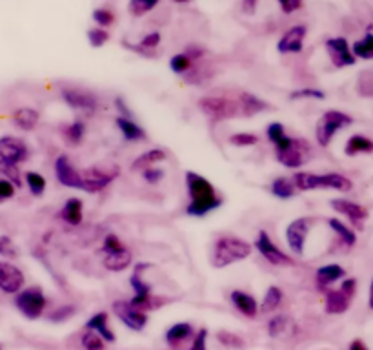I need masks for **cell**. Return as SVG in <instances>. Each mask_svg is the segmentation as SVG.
I'll use <instances>...</instances> for the list:
<instances>
[{
	"mask_svg": "<svg viewBox=\"0 0 373 350\" xmlns=\"http://www.w3.org/2000/svg\"><path fill=\"white\" fill-rule=\"evenodd\" d=\"M186 190L189 196V203L186 206L188 216L204 217L222 205V197L215 190V186L197 172H186Z\"/></svg>",
	"mask_w": 373,
	"mask_h": 350,
	"instance_id": "6da1fadb",
	"label": "cell"
},
{
	"mask_svg": "<svg viewBox=\"0 0 373 350\" xmlns=\"http://www.w3.org/2000/svg\"><path fill=\"white\" fill-rule=\"evenodd\" d=\"M251 250H253V247L244 239L237 236H222L215 241L211 262H213L215 268H226L250 258Z\"/></svg>",
	"mask_w": 373,
	"mask_h": 350,
	"instance_id": "7a4b0ae2",
	"label": "cell"
},
{
	"mask_svg": "<svg viewBox=\"0 0 373 350\" xmlns=\"http://www.w3.org/2000/svg\"><path fill=\"white\" fill-rule=\"evenodd\" d=\"M297 190L310 192L317 188H326V190L350 192L353 188V183L348 179L346 175L330 172V174H312V172H297L293 175Z\"/></svg>",
	"mask_w": 373,
	"mask_h": 350,
	"instance_id": "3957f363",
	"label": "cell"
},
{
	"mask_svg": "<svg viewBox=\"0 0 373 350\" xmlns=\"http://www.w3.org/2000/svg\"><path fill=\"white\" fill-rule=\"evenodd\" d=\"M352 123V115L344 114L341 110H328V112H324L321 121L317 123V128H315V137H317L319 146L328 148L333 137L337 135L339 130L348 128Z\"/></svg>",
	"mask_w": 373,
	"mask_h": 350,
	"instance_id": "277c9868",
	"label": "cell"
},
{
	"mask_svg": "<svg viewBox=\"0 0 373 350\" xmlns=\"http://www.w3.org/2000/svg\"><path fill=\"white\" fill-rule=\"evenodd\" d=\"M199 108L213 121H226V119L240 117L239 101H231L220 95H208L199 101Z\"/></svg>",
	"mask_w": 373,
	"mask_h": 350,
	"instance_id": "5b68a950",
	"label": "cell"
},
{
	"mask_svg": "<svg viewBox=\"0 0 373 350\" xmlns=\"http://www.w3.org/2000/svg\"><path fill=\"white\" fill-rule=\"evenodd\" d=\"M15 305L28 320H39L46 310L47 299L39 287H31L17 294Z\"/></svg>",
	"mask_w": 373,
	"mask_h": 350,
	"instance_id": "8992f818",
	"label": "cell"
},
{
	"mask_svg": "<svg viewBox=\"0 0 373 350\" xmlns=\"http://www.w3.org/2000/svg\"><path fill=\"white\" fill-rule=\"evenodd\" d=\"M253 247H255L257 252L261 254L262 258L266 259L270 265H273V267H295L297 265L295 259L290 258L286 252H282L281 248L271 241L270 234H268L266 230H261V232L257 234L255 245H253Z\"/></svg>",
	"mask_w": 373,
	"mask_h": 350,
	"instance_id": "52a82bcc",
	"label": "cell"
},
{
	"mask_svg": "<svg viewBox=\"0 0 373 350\" xmlns=\"http://www.w3.org/2000/svg\"><path fill=\"white\" fill-rule=\"evenodd\" d=\"M61 97L70 108L84 112V114H93V112H97L98 108L97 95L89 92V90H84V88H61Z\"/></svg>",
	"mask_w": 373,
	"mask_h": 350,
	"instance_id": "ba28073f",
	"label": "cell"
},
{
	"mask_svg": "<svg viewBox=\"0 0 373 350\" xmlns=\"http://www.w3.org/2000/svg\"><path fill=\"white\" fill-rule=\"evenodd\" d=\"M118 177V168H100V166H92L82 172V190L87 194H97L111 185L113 181Z\"/></svg>",
	"mask_w": 373,
	"mask_h": 350,
	"instance_id": "9c48e42d",
	"label": "cell"
},
{
	"mask_svg": "<svg viewBox=\"0 0 373 350\" xmlns=\"http://www.w3.org/2000/svg\"><path fill=\"white\" fill-rule=\"evenodd\" d=\"M313 225H315V219H313V217H297V219H293V221L288 225L286 243L288 248H290L293 254H297V256L304 254V250H306L308 234H310Z\"/></svg>",
	"mask_w": 373,
	"mask_h": 350,
	"instance_id": "30bf717a",
	"label": "cell"
},
{
	"mask_svg": "<svg viewBox=\"0 0 373 350\" xmlns=\"http://www.w3.org/2000/svg\"><path fill=\"white\" fill-rule=\"evenodd\" d=\"M113 312L118 318V321H122L124 327H128L129 330H135V332H140L148 325V314L135 309L134 305L129 301H124V299L113 303Z\"/></svg>",
	"mask_w": 373,
	"mask_h": 350,
	"instance_id": "8fae6325",
	"label": "cell"
},
{
	"mask_svg": "<svg viewBox=\"0 0 373 350\" xmlns=\"http://www.w3.org/2000/svg\"><path fill=\"white\" fill-rule=\"evenodd\" d=\"M310 143L306 139H293L288 148L275 150V159L286 168H301L306 163V154H310Z\"/></svg>",
	"mask_w": 373,
	"mask_h": 350,
	"instance_id": "7c38bea8",
	"label": "cell"
},
{
	"mask_svg": "<svg viewBox=\"0 0 373 350\" xmlns=\"http://www.w3.org/2000/svg\"><path fill=\"white\" fill-rule=\"evenodd\" d=\"M326 52L330 55V61L335 68L353 66L357 62V57L353 55L352 48L348 44L344 37H333L326 41Z\"/></svg>",
	"mask_w": 373,
	"mask_h": 350,
	"instance_id": "4fadbf2b",
	"label": "cell"
},
{
	"mask_svg": "<svg viewBox=\"0 0 373 350\" xmlns=\"http://www.w3.org/2000/svg\"><path fill=\"white\" fill-rule=\"evenodd\" d=\"M28 159L26 143L19 137H2L0 139V161L6 165H21Z\"/></svg>",
	"mask_w": 373,
	"mask_h": 350,
	"instance_id": "5bb4252c",
	"label": "cell"
},
{
	"mask_svg": "<svg viewBox=\"0 0 373 350\" xmlns=\"http://www.w3.org/2000/svg\"><path fill=\"white\" fill-rule=\"evenodd\" d=\"M330 205H332V208L337 212V214L346 216L348 219H350V223H352L353 227L357 228V230H363L364 221L370 217L368 208L363 205H359V203H355V201H348V199H333Z\"/></svg>",
	"mask_w": 373,
	"mask_h": 350,
	"instance_id": "9a60e30c",
	"label": "cell"
},
{
	"mask_svg": "<svg viewBox=\"0 0 373 350\" xmlns=\"http://www.w3.org/2000/svg\"><path fill=\"white\" fill-rule=\"evenodd\" d=\"M55 175L58 183L66 188H78L82 190V172L72 165L66 155H58L55 161Z\"/></svg>",
	"mask_w": 373,
	"mask_h": 350,
	"instance_id": "2e32d148",
	"label": "cell"
},
{
	"mask_svg": "<svg viewBox=\"0 0 373 350\" xmlns=\"http://www.w3.org/2000/svg\"><path fill=\"white\" fill-rule=\"evenodd\" d=\"M24 287V274L11 262L0 261V290L6 294H19Z\"/></svg>",
	"mask_w": 373,
	"mask_h": 350,
	"instance_id": "e0dca14e",
	"label": "cell"
},
{
	"mask_svg": "<svg viewBox=\"0 0 373 350\" xmlns=\"http://www.w3.org/2000/svg\"><path fill=\"white\" fill-rule=\"evenodd\" d=\"M308 28L306 26H293L284 33L277 42V50L282 55L288 53H299L304 48V41H306Z\"/></svg>",
	"mask_w": 373,
	"mask_h": 350,
	"instance_id": "ac0fdd59",
	"label": "cell"
},
{
	"mask_svg": "<svg viewBox=\"0 0 373 350\" xmlns=\"http://www.w3.org/2000/svg\"><path fill=\"white\" fill-rule=\"evenodd\" d=\"M344 278H346V270L337 262H330V265H324V267L319 268L317 274H315V283H317V289L324 292L333 283L343 281Z\"/></svg>",
	"mask_w": 373,
	"mask_h": 350,
	"instance_id": "d6986e66",
	"label": "cell"
},
{
	"mask_svg": "<svg viewBox=\"0 0 373 350\" xmlns=\"http://www.w3.org/2000/svg\"><path fill=\"white\" fill-rule=\"evenodd\" d=\"M297 334V325L290 316L279 314L273 316L268 321V336L273 340H284V338H292Z\"/></svg>",
	"mask_w": 373,
	"mask_h": 350,
	"instance_id": "ffe728a7",
	"label": "cell"
},
{
	"mask_svg": "<svg viewBox=\"0 0 373 350\" xmlns=\"http://www.w3.org/2000/svg\"><path fill=\"white\" fill-rule=\"evenodd\" d=\"M352 305V299L341 289H328L324 290V310L330 316H339L348 312Z\"/></svg>",
	"mask_w": 373,
	"mask_h": 350,
	"instance_id": "44dd1931",
	"label": "cell"
},
{
	"mask_svg": "<svg viewBox=\"0 0 373 350\" xmlns=\"http://www.w3.org/2000/svg\"><path fill=\"white\" fill-rule=\"evenodd\" d=\"M230 301L231 305L239 310L240 314L246 316V318H250V320H255L257 314H259V303H257V299L251 296V294L244 292V290H233L230 294Z\"/></svg>",
	"mask_w": 373,
	"mask_h": 350,
	"instance_id": "7402d4cb",
	"label": "cell"
},
{
	"mask_svg": "<svg viewBox=\"0 0 373 350\" xmlns=\"http://www.w3.org/2000/svg\"><path fill=\"white\" fill-rule=\"evenodd\" d=\"M239 106H240V117H253L257 114L268 112L271 108L270 103H266L264 99L257 97L253 93L242 92L239 95Z\"/></svg>",
	"mask_w": 373,
	"mask_h": 350,
	"instance_id": "603a6c76",
	"label": "cell"
},
{
	"mask_svg": "<svg viewBox=\"0 0 373 350\" xmlns=\"http://www.w3.org/2000/svg\"><path fill=\"white\" fill-rule=\"evenodd\" d=\"M195 330L193 325L188 323V321H182V323L171 325L168 330H166V343L169 347H180L182 343H186L188 340H193Z\"/></svg>",
	"mask_w": 373,
	"mask_h": 350,
	"instance_id": "cb8c5ba5",
	"label": "cell"
},
{
	"mask_svg": "<svg viewBox=\"0 0 373 350\" xmlns=\"http://www.w3.org/2000/svg\"><path fill=\"white\" fill-rule=\"evenodd\" d=\"M86 329L97 332L106 343H113L115 341V332L109 329V314L100 310L97 314H93L89 320L86 321Z\"/></svg>",
	"mask_w": 373,
	"mask_h": 350,
	"instance_id": "d4e9b609",
	"label": "cell"
},
{
	"mask_svg": "<svg viewBox=\"0 0 373 350\" xmlns=\"http://www.w3.org/2000/svg\"><path fill=\"white\" fill-rule=\"evenodd\" d=\"M61 216L67 225L78 227L82 223V219H84V203H82V199H78V197L67 199L66 205L62 206Z\"/></svg>",
	"mask_w": 373,
	"mask_h": 350,
	"instance_id": "484cf974",
	"label": "cell"
},
{
	"mask_svg": "<svg viewBox=\"0 0 373 350\" xmlns=\"http://www.w3.org/2000/svg\"><path fill=\"white\" fill-rule=\"evenodd\" d=\"M103 267L109 272H124L131 267V252L128 248H124L120 252L107 254L103 259Z\"/></svg>",
	"mask_w": 373,
	"mask_h": 350,
	"instance_id": "4316f807",
	"label": "cell"
},
{
	"mask_svg": "<svg viewBox=\"0 0 373 350\" xmlns=\"http://www.w3.org/2000/svg\"><path fill=\"white\" fill-rule=\"evenodd\" d=\"M168 154H166V150L162 148H153L148 150V152H144L134 161V165H131V170L135 172H142L146 168H151V166L159 165L162 161H166Z\"/></svg>",
	"mask_w": 373,
	"mask_h": 350,
	"instance_id": "83f0119b",
	"label": "cell"
},
{
	"mask_svg": "<svg viewBox=\"0 0 373 350\" xmlns=\"http://www.w3.org/2000/svg\"><path fill=\"white\" fill-rule=\"evenodd\" d=\"M115 124L117 128L120 130V134L126 141H131V143H137V141L146 139V132L144 128H140L134 119H126V117H117L115 119Z\"/></svg>",
	"mask_w": 373,
	"mask_h": 350,
	"instance_id": "f1b7e54d",
	"label": "cell"
},
{
	"mask_svg": "<svg viewBox=\"0 0 373 350\" xmlns=\"http://www.w3.org/2000/svg\"><path fill=\"white\" fill-rule=\"evenodd\" d=\"M344 154L348 157H355L359 154H373V141L366 135H352L350 139L346 141V146H344Z\"/></svg>",
	"mask_w": 373,
	"mask_h": 350,
	"instance_id": "f546056e",
	"label": "cell"
},
{
	"mask_svg": "<svg viewBox=\"0 0 373 350\" xmlns=\"http://www.w3.org/2000/svg\"><path fill=\"white\" fill-rule=\"evenodd\" d=\"M326 223H328V227H330L333 230V234H335V236H337L339 239H341V243H343L344 247L352 248V247H355V245H357V234L353 232L352 228L348 227V225H344V223L341 221V219L330 217V219H328Z\"/></svg>",
	"mask_w": 373,
	"mask_h": 350,
	"instance_id": "4dcf8cb0",
	"label": "cell"
},
{
	"mask_svg": "<svg viewBox=\"0 0 373 350\" xmlns=\"http://www.w3.org/2000/svg\"><path fill=\"white\" fill-rule=\"evenodd\" d=\"M149 267H151L149 262H138V265H135L134 274H131V278H129V287L134 289L135 296H149V294H153L151 292V287H149V285L144 281L142 276H140V272Z\"/></svg>",
	"mask_w": 373,
	"mask_h": 350,
	"instance_id": "1f68e13d",
	"label": "cell"
},
{
	"mask_svg": "<svg viewBox=\"0 0 373 350\" xmlns=\"http://www.w3.org/2000/svg\"><path fill=\"white\" fill-rule=\"evenodd\" d=\"M129 303L134 305L135 309H138L140 312H151V310L162 309V305L168 303V299L166 298H157L153 294H149V296H134V298L129 299Z\"/></svg>",
	"mask_w": 373,
	"mask_h": 350,
	"instance_id": "d6a6232c",
	"label": "cell"
},
{
	"mask_svg": "<svg viewBox=\"0 0 373 350\" xmlns=\"http://www.w3.org/2000/svg\"><path fill=\"white\" fill-rule=\"evenodd\" d=\"M39 119H41V115L33 108H21L13 114L15 124L21 130H24V132H31V130L35 128L36 124H39Z\"/></svg>",
	"mask_w": 373,
	"mask_h": 350,
	"instance_id": "836d02e7",
	"label": "cell"
},
{
	"mask_svg": "<svg viewBox=\"0 0 373 350\" xmlns=\"http://www.w3.org/2000/svg\"><path fill=\"white\" fill-rule=\"evenodd\" d=\"M271 194L279 199H292L297 194V186L293 183V179H288V177H277L273 179L270 186Z\"/></svg>",
	"mask_w": 373,
	"mask_h": 350,
	"instance_id": "e575fe53",
	"label": "cell"
},
{
	"mask_svg": "<svg viewBox=\"0 0 373 350\" xmlns=\"http://www.w3.org/2000/svg\"><path fill=\"white\" fill-rule=\"evenodd\" d=\"M282 299H284L282 289H279L275 285H271L270 289L266 290V294H264V299H262L261 303V312H273V310L281 307Z\"/></svg>",
	"mask_w": 373,
	"mask_h": 350,
	"instance_id": "d590c367",
	"label": "cell"
},
{
	"mask_svg": "<svg viewBox=\"0 0 373 350\" xmlns=\"http://www.w3.org/2000/svg\"><path fill=\"white\" fill-rule=\"evenodd\" d=\"M64 137L72 146H78L84 141V135H86V124L82 123L81 119L77 121H73L72 124H67L66 128H64Z\"/></svg>",
	"mask_w": 373,
	"mask_h": 350,
	"instance_id": "8d00e7d4",
	"label": "cell"
},
{
	"mask_svg": "<svg viewBox=\"0 0 373 350\" xmlns=\"http://www.w3.org/2000/svg\"><path fill=\"white\" fill-rule=\"evenodd\" d=\"M353 55L363 61H372L373 59V33H366L363 39H359L352 46Z\"/></svg>",
	"mask_w": 373,
	"mask_h": 350,
	"instance_id": "74e56055",
	"label": "cell"
},
{
	"mask_svg": "<svg viewBox=\"0 0 373 350\" xmlns=\"http://www.w3.org/2000/svg\"><path fill=\"white\" fill-rule=\"evenodd\" d=\"M217 341H219L222 347L231 350H242L246 347L244 338L235 334V332H230V330H219V332H217Z\"/></svg>",
	"mask_w": 373,
	"mask_h": 350,
	"instance_id": "f35d334b",
	"label": "cell"
},
{
	"mask_svg": "<svg viewBox=\"0 0 373 350\" xmlns=\"http://www.w3.org/2000/svg\"><path fill=\"white\" fill-rule=\"evenodd\" d=\"M77 312L78 309L75 305H61V307H56L55 310H52V312L47 314V320L53 321V323H64V321L72 320Z\"/></svg>",
	"mask_w": 373,
	"mask_h": 350,
	"instance_id": "ab89813d",
	"label": "cell"
},
{
	"mask_svg": "<svg viewBox=\"0 0 373 350\" xmlns=\"http://www.w3.org/2000/svg\"><path fill=\"white\" fill-rule=\"evenodd\" d=\"M160 0H129L128 11L134 17H144L159 6Z\"/></svg>",
	"mask_w": 373,
	"mask_h": 350,
	"instance_id": "60d3db41",
	"label": "cell"
},
{
	"mask_svg": "<svg viewBox=\"0 0 373 350\" xmlns=\"http://www.w3.org/2000/svg\"><path fill=\"white\" fill-rule=\"evenodd\" d=\"M81 345L84 350H106V341L93 330H86L81 336Z\"/></svg>",
	"mask_w": 373,
	"mask_h": 350,
	"instance_id": "b9f144b4",
	"label": "cell"
},
{
	"mask_svg": "<svg viewBox=\"0 0 373 350\" xmlns=\"http://www.w3.org/2000/svg\"><path fill=\"white\" fill-rule=\"evenodd\" d=\"M169 68H171L173 73H177V75H184V73H189L193 70V61H191L186 53H179V55L171 57Z\"/></svg>",
	"mask_w": 373,
	"mask_h": 350,
	"instance_id": "7bdbcfd3",
	"label": "cell"
},
{
	"mask_svg": "<svg viewBox=\"0 0 373 350\" xmlns=\"http://www.w3.org/2000/svg\"><path fill=\"white\" fill-rule=\"evenodd\" d=\"M93 21H95V24H97L98 28H109L115 24V21H117V17H115V13H113L111 10H107V8H97V10H93Z\"/></svg>",
	"mask_w": 373,
	"mask_h": 350,
	"instance_id": "ee69618b",
	"label": "cell"
},
{
	"mask_svg": "<svg viewBox=\"0 0 373 350\" xmlns=\"http://www.w3.org/2000/svg\"><path fill=\"white\" fill-rule=\"evenodd\" d=\"M292 101H299V99H313V101H324L326 93L319 90V88H299L295 92L290 93Z\"/></svg>",
	"mask_w": 373,
	"mask_h": 350,
	"instance_id": "f6af8a7d",
	"label": "cell"
},
{
	"mask_svg": "<svg viewBox=\"0 0 373 350\" xmlns=\"http://www.w3.org/2000/svg\"><path fill=\"white\" fill-rule=\"evenodd\" d=\"M230 143L237 148H250V146H255L259 143V137L255 134H250V132H239V134L231 135Z\"/></svg>",
	"mask_w": 373,
	"mask_h": 350,
	"instance_id": "bcb514c9",
	"label": "cell"
},
{
	"mask_svg": "<svg viewBox=\"0 0 373 350\" xmlns=\"http://www.w3.org/2000/svg\"><path fill=\"white\" fill-rule=\"evenodd\" d=\"M26 183L33 196H42L44 190H46V179L41 174H36V172H28Z\"/></svg>",
	"mask_w": 373,
	"mask_h": 350,
	"instance_id": "7dc6e473",
	"label": "cell"
},
{
	"mask_svg": "<svg viewBox=\"0 0 373 350\" xmlns=\"http://www.w3.org/2000/svg\"><path fill=\"white\" fill-rule=\"evenodd\" d=\"M357 92L363 97H373V72H363L359 75Z\"/></svg>",
	"mask_w": 373,
	"mask_h": 350,
	"instance_id": "c3c4849f",
	"label": "cell"
},
{
	"mask_svg": "<svg viewBox=\"0 0 373 350\" xmlns=\"http://www.w3.org/2000/svg\"><path fill=\"white\" fill-rule=\"evenodd\" d=\"M266 135H268V139H270V143L273 146L281 145L282 141H284L288 137L286 130H284V126H282L281 123H271V124H268Z\"/></svg>",
	"mask_w": 373,
	"mask_h": 350,
	"instance_id": "681fc988",
	"label": "cell"
},
{
	"mask_svg": "<svg viewBox=\"0 0 373 350\" xmlns=\"http://www.w3.org/2000/svg\"><path fill=\"white\" fill-rule=\"evenodd\" d=\"M87 41L93 48H103L109 41V33L104 28H92V30H87Z\"/></svg>",
	"mask_w": 373,
	"mask_h": 350,
	"instance_id": "f907efd6",
	"label": "cell"
},
{
	"mask_svg": "<svg viewBox=\"0 0 373 350\" xmlns=\"http://www.w3.org/2000/svg\"><path fill=\"white\" fill-rule=\"evenodd\" d=\"M124 245L122 241L118 239V236H115V234H107L106 237H104V243H103V250L104 254H115V252H120V250H124Z\"/></svg>",
	"mask_w": 373,
	"mask_h": 350,
	"instance_id": "816d5d0a",
	"label": "cell"
},
{
	"mask_svg": "<svg viewBox=\"0 0 373 350\" xmlns=\"http://www.w3.org/2000/svg\"><path fill=\"white\" fill-rule=\"evenodd\" d=\"M160 41H162V37H160L159 31H151V33H148V35H144L142 39H140L138 46L142 48V50H148V52H151V50H155V48L159 46Z\"/></svg>",
	"mask_w": 373,
	"mask_h": 350,
	"instance_id": "f5cc1de1",
	"label": "cell"
},
{
	"mask_svg": "<svg viewBox=\"0 0 373 350\" xmlns=\"http://www.w3.org/2000/svg\"><path fill=\"white\" fill-rule=\"evenodd\" d=\"M188 350H208V329H200L191 340V347Z\"/></svg>",
	"mask_w": 373,
	"mask_h": 350,
	"instance_id": "db71d44e",
	"label": "cell"
},
{
	"mask_svg": "<svg viewBox=\"0 0 373 350\" xmlns=\"http://www.w3.org/2000/svg\"><path fill=\"white\" fill-rule=\"evenodd\" d=\"M144 177V181L146 183H149V185H157V183H160L164 177V172L160 170V168H155V166H151V168H146V170L140 172Z\"/></svg>",
	"mask_w": 373,
	"mask_h": 350,
	"instance_id": "11a10c76",
	"label": "cell"
},
{
	"mask_svg": "<svg viewBox=\"0 0 373 350\" xmlns=\"http://www.w3.org/2000/svg\"><path fill=\"white\" fill-rule=\"evenodd\" d=\"M279 6L284 15H292L304 6V0H279Z\"/></svg>",
	"mask_w": 373,
	"mask_h": 350,
	"instance_id": "9f6ffc18",
	"label": "cell"
},
{
	"mask_svg": "<svg viewBox=\"0 0 373 350\" xmlns=\"http://www.w3.org/2000/svg\"><path fill=\"white\" fill-rule=\"evenodd\" d=\"M17 186L10 179H0V201H6L15 196Z\"/></svg>",
	"mask_w": 373,
	"mask_h": 350,
	"instance_id": "6f0895ef",
	"label": "cell"
},
{
	"mask_svg": "<svg viewBox=\"0 0 373 350\" xmlns=\"http://www.w3.org/2000/svg\"><path fill=\"white\" fill-rule=\"evenodd\" d=\"M0 254L6 258H15L17 256V248L10 237H0Z\"/></svg>",
	"mask_w": 373,
	"mask_h": 350,
	"instance_id": "680465c9",
	"label": "cell"
},
{
	"mask_svg": "<svg viewBox=\"0 0 373 350\" xmlns=\"http://www.w3.org/2000/svg\"><path fill=\"white\" fill-rule=\"evenodd\" d=\"M341 290L346 294L348 298L353 299L355 298V294H357V279L355 278H344L341 281Z\"/></svg>",
	"mask_w": 373,
	"mask_h": 350,
	"instance_id": "91938a15",
	"label": "cell"
},
{
	"mask_svg": "<svg viewBox=\"0 0 373 350\" xmlns=\"http://www.w3.org/2000/svg\"><path fill=\"white\" fill-rule=\"evenodd\" d=\"M113 104H115V110H117V112H118V117L134 119V114H131V110H129L128 104L124 103L122 97H115Z\"/></svg>",
	"mask_w": 373,
	"mask_h": 350,
	"instance_id": "94428289",
	"label": "cell"
},
{
	"mask_svg": "<svg viewBox=\"0 0 373 350\" xmlns=\"http://www.w3.org/2000/svg\"><path fill=\"white\" fill-rule=\"evenodd\" d=\"M184 53L191 61H199V59H202V55H204V48L197 46V44H189Z\"/></svg>",
	"mask_w": 373,
	"mask_h": 350,
	"instance_id": "6125c7cd",
	"label": "cell"
},
{
	"mask_svg": "<svg viewBox=\"0 0 373 350\" xmlns=\"http://www.w3.org/2000/svg\"><path fill=\"white\" fill-rule=\"evenodd\" d=\"M259 0H242V13L244 15H255Z\"/></svg>",
	"mask_w": 373,
	"mask_h": 350,
	"instance_id": "be15d7a7",
	"label": "cell"
},
{
	"mask_svg": "<svg viewBox=\"0 0 373 350\" xmlns=\"http://www.w3.org/2000/svg\"><path fill=\"white\" fill-rule=\"evenodd\" d=\"M348 350H370V349L363 340H353L352 343H350V347H348Z\"/></svg>",
	"mask_w": 373,
	"mask_h": 350,
	"instance_id": "e7e4bbea",
	"label": "cell"
},
{
	"mask_svg": "<svg viewBox=\"0 0 373 350\" xmlns=\"http://www.w3.org/2000/svg\"><path fill=\"white\" fill-rule=\"evenodd\" d=\"M368 307L373 310V279L370 283V292H368Z\"/></svg>",
	"mask_w": 373,
	"mask_h": 350,
	"instance_id": "03108f58",
	"label": "cell"
},
{
	"mask_svg": "<svg viewBox=\"0 0 373 350\" xmlns=\"http://www.w3.org/2000/svg\"><path fill=\"white\" fill-rule=\"evenodd\" d=\"M177 4H186V2H191V0H173Z\"/></svg>",
	"mask_w": 373,
	"mask_h": 350,
	"instance_id": "003e7915",
	"label": "cell"
}]
</instances>
